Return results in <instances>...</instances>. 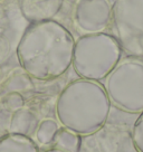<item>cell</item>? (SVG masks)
<instances>
[{
  "label": "cell",
  "mask_w": 143,
  "mask_h": 152,
  "mask_svg": "<svg viewBox=\"0 0 143 152\" xmlns=\"http://www.w3.org/2000/svg\"><path fill=\"white\" fill-rule=\"evenodd\" d=\"M75 39L54 19L31 23L21 35L16 49L21 68L31 78L50 81L71 67Z\"/></svg>",
  "instance_id": "6da1fadb"
},
{
  "label": "cell",
  "mask_w": 143,
  "mask_h": 152,
  "mask_svg": "<svg viewBox=\"0 0 143 152\" xmlns=\"http://www.w3.org/2000/svg\"><path fill=\"white\" fill-rule=\"evenodd\" d=\"M55 111L63 128L80 137L91 135L106 123L111 101L98 82L80 78L64 87L58 95Z\"/></svg>",
  "instance_id": "7a4b0ae2"
},
{
  "label": "cell",
  "mask_w": 143,
  "mask_h": 152,
  "mask_svg": "<svg viewBox=\"0 0 143 152\" xmlns=\"http://www.w3.org/2000/svg\"><path fill=\"white\" fill-rule=\"evenodd\" d=\"M122 56V48L114 36L106 33L87 34L75 40L72 65L81 78L104 80Z\"/></svg>",
  "instance_id": "3957f363"
},
{
  "label": "cell",
  "mask_w": 143,
  "mask_h": 152,
  "mask_svg": "<svg viewBox=\"0 0 143 152\" xmlns=\"http://www.w3.org/2000/svg\"><path fill=\"white\" fill-rule=\"evenodd\" d=\"M104 80V88L111 103L125 112H142L143 59L130 57L120 61Z\"/></svg>",
  "instance_id": "277c9868"
},
{
  "label": "cell",
  "mask_w": 143,
  "mask_h": 152,
  "mask_svg": "<svg viewBox=\"0 0 143 152\" xmlns=\"http://www.w3.org/2000/svg\"><path fill=\"white\" fill-rule=\"evenodd\" d=\"M111 25L122 50L143 59V0H115Z\"/></svg>",
  "instance_id": "5b68a950"
},
{
  "label": "cell",
  "mask_w": 143,
  "mask_h": 152,
  "mask_svg": "<svg viewBox=\"0 0 143 152\" xmlns=\"http://www.w3.org/2000/svg\"><path fill=\"white\" fill-rule=\"evenodd\" d=\"M110 0H76L73 9V21L85 35L104 33L112 21Z\"/></svg>",
  "instance_id": "8992f818"
},
{
  "label": "cell",
  "mask_w": 143,
  "mask_h": 152,
  "mask_svg": "<svg viewBox=\"0 0 143 152\" xmlns=\"http://www.w3.org/2000/svg\"><path fill=\"white\" fill-rule=\"evenodd\" d=\"M64 0H19L20 14L30 23L54 19L61 11Z\"/></svg>",
  "instance_id": "52a82bcc"
},
{
  "label": "cell",
  "mask_w": 143,
  "mask_h": 152,
  "mask_svg": "<svg viewBox=\"0 0 143 152\" xmlns=\"http://www.w3.org/2000/svg\"><path fill=\"white\" fill-rule=\"evenodd\" d=\"M38 123L36 114L30 109L23 107L11 113L8 133L30 137L33 133L36 132Z\"/></svg>",
  "instance_id": "ba28073f"
},
{
  "label": "cell",
  "mask_w": 143,
  "mask_h": 152,
  "mask_svg": "<svg viewBox=\"0 0 143 152\" xmlns=\"http://www.w3.org/2000/svg\"><path fill=\"white\" fill-rule=\"evenodd\" d=\"M0 152H39L36 142L30 137L6 133L0 137Z\"/></svg>",
  "instance_id": "9c48e42d"
},
{
  "label": "cell",
  "mask_w": 143,
  "mask_h": 152,
  "mask_svg": "<svg viewBox=\"0 0 143 152\" xmlns=\"http://www.w3.org/2000/svg\"><path fill=\"white\" fill-rule=\"evenodd\" d=\"M5 95L11 92H28L34 88L33 78L23 69V71H15L0 86Z\"/></svg>",
  "instance_id": "30bf717a"
},
{
  "label": "cell",
  "mask_w": 143,
  "mask_h": 152,
  "mask_svg": "<svg viewBox=\"0 0 143 152\" xmlns=\"http://www.w3.org/2000/svg\"><path fill=\"white\" fill-rule=\"evenodd\" d=\"M55 148L62 149L66 152H78L81 147V138L76 133L72 132L65 128L58 130L54 139Z\"/></svg>",
  "instance_id": "8fae6325"
},
{
  "label": "cell",
  "mask_w": 143,
  "mask_h": 152,
  "mask_svg": "<svg viewBox=\"0 0 143 152\" xmlns=\"http://www.w3.org/2000/svg\"><path fill=\"white\" fill-rule=\"evenodd\" d=\"M59 126L58 123L53 119H45L38 123V126L36 129V140L44 145L50 144L54 142V139L57 134Z\"/></svg>",
  "instance_id": "7c38bea8"
},
{
  "label": "cell",
  "mask_w": 143,
  "mask_h": 152,
  "mask_svg": "<svg viewBox=\"0 0 143 152\" xmlns=\"http://www.w3.org/2000/svg\"><path fill=\"white\" fill-rule=\"evenodd\" d=\"M4 104L6 109H8L11 112H15L17 110L25 107V99L21 93H17V92L7 93L4 97Z\"/></svg>",
  "instance_id": "4fadbf2b"
},
{
  "label": "cell",
  "mask_w": 143,
  "mask_h": 152,
  "mask_svg": "<svg viewBox=\"0 0 143 152\" xmlns=\"http://www.w3.org/2000/svg\"><path fill=\"white\" fill-rule=\"evenodd\" d=\"M131 135L138 150L143 152V111L139 114V118L134 122Z\"/></svg>",
  "instance_id": "5bb4252c"
},
{
  "label": "cell",
  "mask_w": 143,
  "mask_h": 152,
  "mask_svg": "<svg viewBox=\"0 0 143 152\" xmlns=\"http://www.w3.org/2000/svg\"><path fill=\"white\" fill-rule=\"evenodd\" d=\"M116 152H140L134 143L131 133L124 132L116 143Z\"/></svg>",
  "instance_id": "9a60e30c"
},
{
  "label": "cell",
  "mask_w": 143,
  "mask_h": 152,
  "mask_svg": "<svg viewBox=\"0 0 143 152\" xmlns=\"http://www.w3.org/2000/svg\"><path fill=\"white\" fill-rule=\"evenodd\" d=\"M11 113L8 109H0V137L8 133Z\"/></svg>",
  "instance_id": "2e32d148"
},
{
  "label": "cell",
  "mask_w": 143,
  "mask_h": 152,
  "mask_svg": "<svg viewBox=\"0 0 143 152\" xmlns=\"http://www.w3.org/2000/svg\"><path fill=\"white\" fill-rule=\"evenodd\" d=\"M44 152H66L62 150V149H58V148H52V149H48V150H45Z\"/></svg>",
  "instance_id": "e0dca14e"
},
{
  "label": "cell",
  "mask_w": 143,
  "mask_h": 152,
  "mask_svg": "<svg viewBox=\"0 0 143 152\" xmlns=\"http://www.w3.org/2000/svg\"><path fill=\"white\" fill-rule=\"evenodd\" d=\"M2 84V71H1V68H0V86Z\"/></svg>",
  "instance_id": "ac0fdd59"
},
{
  "label": "cell",
  "mask_w": 143,
  "mask_h": 152,
  "mask_svg": "<svg viewBox=\"0 0 143 152\" xmlns=\"http://www.w3.org/2000/svg\"><path fill=\"white\" fill-rule=\"evenodd\" d=\"M0 1H2V0H0Z\"/></svg>",
  "instance_id": "d6986e66"
}]
</instances>
